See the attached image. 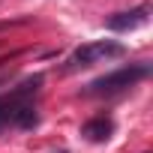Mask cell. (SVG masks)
Returning <instances> with one entry per match:
<instances>
[{"mask_svg": "<svg viewBox=\"0 0 153 153\" xmlns=\"http://www.w3.org/2000/svg\"><path fill=\"white\" fill-rule=\"evenodd\" d=\"M126 48L120 42H111V39H96V42H87L81 48H75L72 57H69V66L66 69H81V66H93V63H102L108 57H123Z\"/></svg>", "mask_w": 153, "mask_h": 153, "instance_id": "6da1fadb", "label": "cell"}, {"mask_svg": "<svg viewBox=\"0 0 153 153\" xmlns=\"http://www.w3.org/2000/svg\"><path fill=\"white\" fill-rule=\"evenodd\" d=\"M147 72H150L147 63L123 66V69H117V72H108V75H102V78L90 81V84H87V93H114V90H126V87H132L135 81H141Z\"/></svg>", "mask_w": 153, "mask_h": 153, "instance_id": "7a4b0ae2", "label": "cell"}, {"mask_svg": "<svg viewBox=\"0 0 153 153\" xmlns=\"http://www.w3.org/2000/svg\"><path fill=\"white\" fill-rule=\"evenodd\" d=\"M147 15H150V6L141 3V6H135V9H129V12H120V15L108 18V30H132V27L144 24Z\"/></svg>", "mask_w": 153, "mask_h": 153, "instance_id": "3957f363", "label": "cell"}, {"mask_svg": "<svg viewBox=\"0 0 153 153\" xmlns=\"http://www.w3.org/2000/svg\"><path fill=\"white\" fill-rule=\"evenodd\" d=\"M111 132H114V120L105 117V114H99V117H93V120H87V123L81 126V135H84L87 141H108Z\"/></svg>", "mask_w": 153, "mask_h": 153, "instance_id": "277c9868", "label": "cell"}]
</instances>
